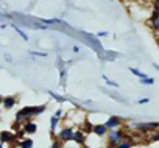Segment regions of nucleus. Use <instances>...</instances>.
Masks as SVG:
<instances>
[{
  "label": "nucleus",
  "instance_id": "27",
  "mask_svg": "<svg viewBox=\"0 0 159 148\" xmlns=\"http://www.w3.org/2000/svg\"><path fill=\"white\" fill-rule=\"evenodd\" d=\"M147 103H150V98L147 97V98H139L137 100V105H147Z\"/></svg>",
  "mask_w": 159,
  "mask_h": 148
},
{
  "label": "nucleus",
  "instance_id": "34",
  "mask_svg": "<svg viewBox=\"0 0 159 148\" xmlns=\"http://www.w3.org/2000/svg\"><path fill=\"white\" fill-rule=\"evenodd\" d=\"M0 148H8V146H7V143H2V142H0Z\"/></svg>",
  "mask_w": 159,
  "mask_h": 148
},
{
  "label": "nucleus",
  "instance_id": "41",
  "mask_svg": "<svg viewBox=\"0 0 159 148\" xmlns=\"http://www.w3.org/2000/svg\"><path fill=\"white\" fill-rule=\"evenodd\" d=\"M151 2H153V0H151Z\"/></svg>",
  "mask_w": 159,
  "mask_h": 148
},
{
  "label": "nucleus",
  "instance_id": "11",
  "mask_svg": "<svg viewBox=\"0 0 159 148\" xmlns=\"http://www.w3.org/2000/svg\"><path fill=\"white\" fill-rule=\"evenodd\" d=\"M17 105V98L14 97V95H8V97H3V101H2V106L7 109V111H10V109H13L14 106Z\"/></svg>",
  "mask_w": 159,
  "mask_h": 148
},
{
  "label": "nucleus",
  "instance_id": "3",
  "mask_svg": "<svg viewBox=\"0 0 159 148\" xmlns=\"http://www.w3.org/2000/svg\"><path fill=\"white\" fill-rule=\"evenodd\" d=\"M73 132H75V126H70V125H64L62 128L58 129L56 132V140H59L62 145L70 142L72 137H73Z\"/></svg>",
  "mask_w": 159,
  "mask_h": 148
},
{
  "label": "nucleus",
  "instance_id": "30",
  "mask_svg": "<svg viewBox=\"0 0 159 148\" xmlns=\"http://www.w3.org/2000/svg\"><path fill=\"white\" fill-rule=\"evenodd\" d=\"M72 52H73L75 55H76V53H80V47H78V45H73V47H72Z\"/></svg>",
  "mask_w": 159,
  "mask_h": 148
},
{
  "label": "nucleus",
  "instance_id": "5",
  "mask_svg": "<svg viewBox=\"0 0 159 148\" xmlns=\"http://www.w3.org/2000/svg\"><path fill=\"white\" fill-rule=\"evenodd\" d=\"M105 125H106L108 129H117V128H122V125H123V119L119 117V115H109V117L106 119Z\"/></svg>",
  "mask_w": 159,
  "mask_h": 148
},
{
  "label": "nucleus",
  "instance_id": "25",
  "mask_svg": "<svg viewBox=\"0 0 159 148\" xmlns=\"http://www.w3.org/2000/svg\"><path fill=\"white\" fill-rule=\"evenodd\" d=\"M55 117H58V119H61L62 120V117H64V109L62 108H58L56 111H55V114H53Z\"/></svg>",
  "mask_w": 159,
  "mask_h": 148
},
{
  "label": "nucleus",
  "instance_id": "12",
  "mask_svg": "<svg viewBox=\"0 0 159 148\" xmlns=\"http://www.w3.org/2000/svg\"><path fill=\"white\" fill-rule=\"evenodd\" d=\"M61 123H62L61 119H58V117H55V115L50 117V132H52V136H56V132H58Z\"/></svg>",
  "mask_w": 159,
  "mask_h": 148
},
{
  "label": "nucleus",
  "instance_id": "39",
  "mask_svg": "<svg viewBox=\"0 0 159 148\" xmlns=\"http://www.w3.org/2000/svg\"><path fill=\"white\" fill-rule=\"evenodd\" d=\"M157 128H159V122H157Z\"/></svg>",
  "mask_w": 159,
  "mask_h": 148
},
{
  "label": "nucleus",
  "instance_id": "8",
  "mask_svg": "<svg viewBox=\"0 0 159 148\" xmlns=\"http://www.w3.org/2000/svg\"><path fill=\"white\" fill-rule=\"evenodd\" d=\"M108 131L109 129L106 128L105 123H97V125H92V128H91V132L94 136H98V137H105L108 134Z\"/></svg>",
  "mask_w": 159,
  "mask_h": 148
},
{
  "label": "nucleus",
  "instance_id": "31",
  "mask_svg": "<svg viewBox=\"0 0 159 148\" xmlns=\"http://www.w3.org/2000/svg\"><path fill=\"white\" fill-rule=\"evenodd\" d=\"M5 19H7V17H5V14H3V13H0V24H2Z\"/></svg>",
  "mask_w": 159,
  "mask_h": 148
},
{
  "label": "nucleus",
  "instance_id": "9",
  "mask_svg": "<svg viewBox=\"0 0 159 148\" xmlns=\"http://www.w3.org/2000/svg\"><path fill=\"white\" fill-rule=\"evenodd\" d=\"M14 140H17L16 134L5 129V131H0V142L2 143H14Z\"/></svg>",
  "mask_w": 159,
  "mask_h": 148
},
{
  "label": "nucleus",
  "instance_id": "35",
  "mask_svg": "<svg viewBox=\"0 0 159 148\" xmlns=\"http://www.w3.org/2000/svg\"><path fill=\"white\" fill-rule=\"evenodd\" d=\"M153 67H154V69H156V70L159 72V65H157V64H153Z\"/></svg>",
  "mask_w": 159,
  "mask_h": 148
},
{
  "label": "nucleus",
  "instance_id": "32",
  "mask_svg": "<svg viewBox=\"0 0 159 148\" xmlns=\"http://www.w3.org/2000/svg\"><path fill=\"white\" fill-rule=\"evenodd\" d=\"M5 59H7L8 62H13V58H11L10 55H5Z\"/></svg>",
  "mask_w": 159,
  "mask_h": 148
},
{
  "label": "nucleus",
  "instance_id": "1",
  "mask_svg": "<svg viewBox=\"0 0 159 148\" xmlns=\"http://www.w3.org/2000/svg\"><path fill=\"white\" fill-rule=\"evenodd\" d=\"M126 137V132L122 129V128H117V129H109L108 134H106V143L108 146L114 148L117 143H120L123 139Z\"/></svg>",
  "mask_w": 159,
  "mask_h": 148
},
{
  "label": "nucleus",
  "instance_id": "13",
  "mask_svg": "<svg viewBox=\"0 0 159 148\" xmlns=\"http://www.w3.org/2000/svg\"><path fill=\"white\" fill-rule=\"evenodd\" d=\"M17 145H19V148H33L34 146V140L31 137H22V139H19Z\"/></svg>",
  "mask_w": 159,
  "mask_h": 148
},
{
  "label": "nucleus",
  "instance_id": "33",
  "mask_svg": "<svg viewBox=\"0 0 159 148\" xmlns=\"http://www.w3.org/2000/svg\"><path fill=\"white\" fill-rule=\"evenodd\" d=\"M5 28H7V24L2 22V24H0V30H5Z\"/></svg>",
  "mask_w": 159,
  "mask_h": 148
},
{
  "label": "nucleus",
  "instance_id": "28",
  "mask_svg": "<svg viewBox=\"0 0 159 148\" xmlns=\"http://www.w3.org/2000/svg\"><path fill=\"white\" fill-rule=\"evenodd\" d=\"M97 36H98V38H106V36H109V33H108V31H98Z\"/></svg>",
  "mask_w": 159,
  "mask_h": 148
},
{
  "label": "nucleus",
  "instance_id": "26",
  "mask_svg": "<svg viewBox=\"0 0 159 148\" xmlns=\"http://www.w3.org/2000/svg\"><path fill=\"white\" fill-rule=\"evenodd\" d=\"M48 148H62V143H61L59 140H55V142H53V143H52Z\"/></svg>",
  "mask_w": 159,
  "mask_h": 148
},
{
  "label": "nucleus",
  "instance_id": "19",
  "mask_svg": "<svg viewBox=\"0 0 159 148\" xmlns=\"http://www.w3.org/2000/svg\"><path fill=\"white\" fill-rule=\"evenodd\" d=\"M64 67H67V65H66V61L62 59L61 55H58V56H56V69H58V70H62Z\"/></svg>",
  "mask_w": 159,
  "mask_h": 148
},
{
  "label": "nucleus",
  "instance_id": "24",
  "mask_svg": "<svg viewBox=\"0 0 159 148\" xmlns=\"http://www.w3.org/2000/svg\"><path fill=\"white\" fill-rule=\"evenodd\" d=\"M150 142H159V128L153 131V134H151V139H150Z\"/></svg>",
  "mask_w": 159,
  "mask_h": 148
},
{
  "label": "nucleus",
  "instance_id": "40",
  "mask_svg": "<svg viewBox=\"0 0 159 148\" xmlns=\"http://www.w3.org/2000/svg\"><path fill=\"white\" fill-rule=\"evenodd\" d=\"M111 2H114V0H111Z\"/></svg>",
  "mask_w": 159,
  "mask_h": 148
},
{
  "label": "nucleus",
  "instance_id": "17",
  "mask_svg": "<svg viewBox=\"0 0 159 148\" xmlns=\"http://www.w3.org/2000/svg\"><path fill=\"white\" fill-rule=\"evenodd\" d=\"M11 27H13V28H14V31H16V33H17V34H19V36L22 38V41H24V42H28V41H30L28 34H27V33H25V31H24V30H22L20 27H17L16 24H11Z\"/></svg>",
  "mask_w": 159,
  "mask_h": 148
},
{
  "label": "nucleus",
  "instance_id": "20",
  "mask_svg": "<svg viewBox=\"0 0 159 148\" xmlns=\"http://www.w3.org/2000/svg\"><path fill=\"white\" fill-rule=\"evenodd\" d=\"M139 81H140V84H143V86H153V84H154V78H151V77L139 78Z\"/></svg>",
  "mask_w": 159,
  "mask_h": 148
},
{
  "label": "nucleus",
  "instance_id": "10",
  "mask_svg": "<svg viewBox=\"0 0 159 148\" xmlns=\"http://www.w3.org/2000/svg\"><path fill=\"white\" fill-rule=\"evenodd\" d=\"M22 129H24V132L25 134H28V136H31V134H36L38 132V123L34 122V120H28V122H25V123H22Z\"/></svg>",
  "mask_w": 159,
  "mask_h": 148
},
{
  "label": "nucleus",
  "instance_id": "15",
  "mask_svg": "<svg viewBox=\"0 0 159 148\" xmlns=\"http://www.w3.org/2000/svg\"><path fill=\"white\" fill-rule=\"evenodd\" d=\"M134 146V140L133 139H129V137H125L120 143H117L114 148H133Z\"/></svg>",
  "mask_w": 159,
  "mask_h": 148
},
{
  "label": "nucleus",
  "instance_id": "6",
  "mask_svg": "<svg viewBox=\"0 0 159 148\" xmlns=\"http://www.w3.org/2000/svg\"><path fill=\"white\" fill-rule=\"evenodd\" d=\"M148 24H150V28L156 33L159 31V11L157 10H153L150 17H148Z\"/></svg>",
  "mask_w": 159,
  "mask_h": 148
},
{
  "label": "nucleus",
  "instance_id": "37",
  "mask_svg": "<svg viewBox=\"0 0 159 148\" xmlns=\"http://www.w3.org/2000/svg\"><path fill=\"white\" fill-rule=\"evenodd\" d=\"M156 38H157V39H159V31H156Z\"/></svg>",
  "mask_w": 159,
  "mask_h": 148
},
{
  "label": "nucleus",
  "instance_id": "14",
  "mask_svg": "<svg viewBox=\"0 0 159 148\" xmlns=\"http://www.w3.org/2000/svg\"><path fill=\"white\" fill-rule=\"evenodd\" d=\"M102 91H103L105 95H108V97H111V98H114V100H117V101H122V103L128 105V101H126L125 98H122L119 94H116V92H112V91H108V89H102Z\"/></svg>",
  "mask_w": 159,
  "mask_h": 148
},
{
  "label": "nucleus",
  "instance_id": "18",
  "mask_svg": "<svg viewBox=\"0 0 159 148\" xmlns=\"http://www.w3.org/2000/svg\"><path fill=\"white\" fill-rule=\"evenodd\" d=\"M102 78H103V81H105V84H106L108 87H114V89H119V87H120V84H119V83H116V81L109 80V78H108L106 75H103Z\"/></svg>",
  "mask_w": 159,
  "mask_h": 148
},
{
  "label": "nucleus",
  "instance_id": "2",
  "mask_svg": "<svg viewBox=\"0 0 159 148\" xmlns=\"http://www.w3.org/2000/svg\"><path fill=\"white\" fill-rule=\"evenodd\" d=\"M34 114H33V106H24L22 109H19L14 115V123L17 125H22L28 120H33Z\"/></svg>",
  "mask_w": 159,
  "mask_h": 148
},
{
  "label": "nucleus",
  "instance_id": "21",
  "mask_svg": "<svg viewBox=\"0 0 159 148\" xmlns=\"http://www.w3.org/2000/svg\"><path fill=\"white\" fill-rule=\"evenodd\" d=\"M129 72L133 73L134 77H137V78H145V77H147L143 72H140V70H139V69H136V67H129Z\"/></svg>",
  "mask_w": 159,
  "mask_h": 148
},
{
  "label": "nucleus",
  "instance_id": "38",
  "mask_svg": "<svg viewBox=\"0 0 159 148\" xmlns=\"http://www.w3.org/2000/svg\"><path fill=\"white\" fill-rule=\"evenodd\" d=\"M0 120H2V112H0Z\"/></svg>",
  "mask_w": 159,
  "mask_h": 148
},
{
  "label": "nucleus",
  "instance_id": "22",
  "mask_svg": "<svg viewBox=\"0 0 159 148\" xmlns=\"http://www.w3.org/2000/svg\"><path fill=\"white\" fill-rule=\"evenodd\" d=\"M28 55H30L31 58H47V56H48V53H42V52H34V50H30V52H28Z\"/></svg>",
  "mask_w": 159,
  "mask_h": 148
},
{
  "label": "nucleus",
  "instance_id": "4",
  "mask_svg": "<svg viewBox=\"0 0 159 148\" xmlns=\"http://www.w3.org/2000/svg\"><path fill=\"white\" fill-rule=\"evenodd\" d=\"M133 129L139 132H153L157 129V122H133Z\"/></svg>",
  "mask_w": 159,
  "mask_h": 148
},
{
  "label": "nucleus",
  "instance_id": "23",
  "mask_svg": "<svg viewBox=\"0 0 159 148\" xmlns=\"http://www.w3.org/2000/svg\"><path fill=\"white\" fill-rule=\"evenodd\" d=\"M59 78H61V86H66V78H67V67L59 70Z\"/></svg>",
  "mask_w": 159,
  "mask_h": 148
},
{
  "label": "nucleus",
  "instance_id": "7",
  "mask_svg": "<svg viewBox=\"0 0 159 148\" xmlns=\"http://www.w3.org/2000/svg\"><path fill=\"white\" fill-rule=\"evenodd\" d=\"M86 131H83V129H75V132H73V137H72V140L76 143V145H80V146H84V143H86Z\"/></svg>",
  "mask_w": 159,
  "mask_h": 148
},
{
  "label": "nucleus",
  "instance_id": "16",
  "mask_svg": "<svg viewBox=\"0 0 159 148\" xmlns=\"http://www.w3.org/2000/svg\"><path fill=\"white\" fill-rule=\"evenodd\" d=\"M47 94L55 100V101H58L59 105H64V103H67V98L66 97H62V95H59V94H56V92H53V91H47Z\"/></svg>",
  "mask_w": 159,
  "mask_h": 148
},
{
  "label": "nucleus",
  "instance_id": "29",
  "mask_svg": "<svg viewBox=\"0 0 159 148\" xmlns=\"http://www.w3.org/2000/svg\"><path fill=\"white\" fill-rule=\"evenodd\" d=\"M153 10L159 11V0H153Z\"/></svg>",
  "mask_w": 159,
  "mask_h": 148
},
{
  "label": "nucleus",
  "instance_id": "36",
  "mask_svg": "<svg viewBox=\"0 0 159 148\" xmlns=\"http://www.w3.org/2000/svg\"><path fill=\"white\" fill-rule=\"evenodd\" d=\"M2 101H3V97H0V108H2Z\"/></svg>",
  "mask_w": 159,
  "mask_h": 148
}]
</instances>
